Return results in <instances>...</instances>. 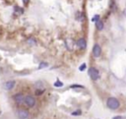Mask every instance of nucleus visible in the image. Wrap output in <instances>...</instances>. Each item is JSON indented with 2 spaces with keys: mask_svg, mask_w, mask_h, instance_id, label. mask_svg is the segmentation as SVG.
Returning a JSON list of instances; mask_svg holds the SVG:
<instances>
[{
  "mask_svg": "<svg viewBox=\"0 0 126 119\" xmlns=\"http://www.w3.org/2000/svg\"><path fill=\"white\" fill-rule=\"evenodd\" d=\"M106 105H107L108 108L114 110V109H117L119 107L120 103H119V101H118L117 98H115V97H109L106 100Z\"/></svg>",
  "mask_w": 126,
  "mask_h": 119,
  "instance_id": "f257e3e1",
  "label": "nucleus"
},
{
  "mask_svg": "<svg viewBox=\"0 0 126 119\" xmlns=\"http://www.w3.org/2000/svg\"><path fill=\"white\" fill-rule=\"evenodd\" d=\"M89 75H90V77H91L94 81H97V80L100 78V73H99V71H98L96 68H94V67H91V68L89 69Z\"/></svg>",
  "mask_w": 126,
  "mask_h": 119,
  "instance_id": "f03ea898",
  "label": "nucleus"
},
{
  "mask_svg": "<svg viewBox=\"0 0 126 119\" xmlns=\"http://www.w3.org/2000/svg\"><path fill=\"white\" fill-rule=\"evenodd\" d=\"M25 102L29 107H34L36 105V98L32 95H28L25 97Z\"/></svg>",
  "mask_w": 126,
  "mask_h": 119,
  "instance_id": "7ed1b4c3",
  "label": "nucleus"
},
{
  "mask_svg": "<svg viewBox=\"0 0 126 119\" xmlns=\"http://www.w3.org/2000/svg\"><path fill=\"white\" fill-rule=\"evenodd\" d=\"M13 98H14V100L17 102V104H22V103L25 101V96H24V95L21 94V93L15 95L13 96Z\"/></svg>",
  "mask_w": 126,
  "mask_h": 119,
  "instance_id": "20e7f679",
  "label": "nucleus"
},
{
  "mask_svg": "<svg viewBox=\"0 0 126 119\" xmlns=\"http://www.w3.org/2000/svg\"><path fill=\"white\" fill-rule=\"evenodd\" d=\"M93 54H94V56L96 58H98V57L101 56V46L99 44H95L94 45V47H93Z\"/></svg>",
  "mask_w": 126,
  "mask_h": 119,
  "instance_id": "39448f33",
  "label": "nucleus"
},
{
  "mask_svg": "<svg viewBox=\"0 0 126 119\" xmlns=\"http://www.w3.org/2000/svg\"><path fill=\"white\" fill-rule=\"evenodd\" d=\"M18 117L20 119H27L29 117V111L26 109H21L18 111Z\"/></svg>",
  "mask_w": 126,
  "mask_h": 119,
  "instance_id": "423d86ee",
  "label": "nucleus"
},
{
  "mask_svg": "<svg viewBox=\"0 0 126 119\" xmlns=\"http://www.w3.org/2000/svg\"><path fill=\"white\" fill-rule=\"evenodd\" d=\"M15 85H16L15 81H8V82H6L4 84V89L7 90V91H10V90H12L15 87Z\"/></svg>",
  "mask_w": 126,
  "mask_h": 119,
  "instance_id": "0eeeda50",
  "label": "nucleus"
},
{
  "mask_svg": "<svg viewBox=\"0 0 126 119\" xmlns=\"http://www.w3.org/2000/svg\"><path fill=\"white\" fill-rule=\"evenodd\" d=\"M77 44L78 46L81 48V49H85L87 47V42H86V39L85 38H80L78 41H77Z\"/></svg>",
  "mask_w": 126,
  "mask_h": 119,
  "instance_id": "6e6552de",
  "label": "nucleus"
},
{
  "mask_svg": "<svg viewBox=\"0 0 126 119\" xmlns=\"http://www.w3.org/2000/svg\"><path fill=\"white\" fill-rule=\"evenodd\" d=\"M96 27H97V29L99 31H102V29H103V23L99 20V21L96 22Z\"/></svg>",
  "mask_w": 126,
  "mask_h": 119,
  "instance_id": "1a4fd4ad",
  "label": "nucleus"
},
{
  "mask_svg": "<svg viewBox=\"0 0 126 119\" xmlns=\"http://www.w3.org/2000/svg\"><path fill=\"white\" fill-rule=\"evenodd\" d=\"M47 66H48V64H47L46 62H41V63L38 65V69H42V68L47 67Z\"/></svg>",
  "mask_w": 126,
  "mask_h": 119,
  "instance_id": "9d476101",
  "label": "nucleus"
},
{
  "mask_svg": "<svg viewBox=\"0 0 126 119\" xmlns=\"http://www.w3.org/2000/svg\"><path fill=\"white\" fill-rule=\"evenodd\" d=\"M63 86V83H61L60 81H56L55 83H54V87H56V88H60V87H62Z\"/></svg>",
  "mask_w": 126,
  "mask_h": 119,
  "instance_id": "9b49d317",
  "label": "nucleus"
},
{
  "mask_svg": "<svg viewBox=\"0 0 126 119\" xmlns=\"http://www.w3.org/2000/svg\"><path fill=\"white\" fill-rule=\"evenodd\" d=\"M71 89H75V88H80V89H84V86H81V85H73L70 87Z\"/></svg>",
  "mask_w": 126,
  "mask_h": 119,
  "instance_id": "f8f14e48",
  "label": "nucleus"
},
{
  "mask_svg": "<svg viewBox=\"0 0 126 119\" xmlns=\"http://www.w3.org/2000/svg\"><path fill=\"white\" fill-rule=\"evenodd\" d=\"M43 92H44V90H43V89H42V90H40V91L37 90V91H36V95H41Z\"/></svg>",
  "mask_w": 126,
  "mask_h": 119,
  "instance_id": "ddd939ff",
  "label": "nucleus"
},
{
  "mask_svg": "<svg viewBox=\"0 0 126 119\" xmlns=\"http://www.w3.org/2000/svg\"><path fill=\"white\" fill-rule=\"evenodd\" d=\"M99 20H100V16H99V15H96V16L92 19L93 22H97V21H99Z\"/></svg>",
  "mask_w": 126,
  "mask_h": 119,
  "instance_id": "4468645a",
  "label": "nucleus"
},
{
  "mask_svg": "<svg viewBox=\"0 0 126 119\" xmlns=\"http://www.w3.org/2000/svg\"><path fill=\"white\" fill-rule=\"evenodd\" d=\"M85 69H86V64L84 63V64H82V65L80 66V68H79V70H80V71H84Z\"/></svg>",
  "mask_w": 126,
  "mask_h": 119,
  "instance_id": "2eb2a0df",
  "label": "nucleus"
},
{
  "mask_svg": "<svg viewBox=\"0 0 126 119\" xmlns=\"http://www.w3.org/2000/svg\"><path fill=\"white\" fill-rule=\"evenodd\" d=\"M79 114H81V111L80 110L75 111V112H72V115H79Z\"/></svg>",
  "mask_w": 126,
  "mask_h": 119,
  "instance_id": "dca6fc26",
  "label": "nucleus"
},
{
  "mask_svg": "<svg viewBox=\"0 0 126 119\" xmlns=\"http://www.w3.org/2000/svg\"><path fill=\"white\" fill-rule=\"evenodd\" d=\"M29 1H30V0H23V3H24L25 5H27V4L29 3Z\"/></svg>",
  "mask_w": 126,
  "mask_h": 119,
  "instance_id": "f3484780",
  "label": "nucleus"
},
{
  "mask_svg": "<svg viewBox=\"0 0 126 119\" xmlns=\"http://www.w3.org/2000/svg\"><path fill=\"white\" fill-rule=\"evenodd\" d=\"M113 119H122V117L121 116H115Z\"/></svg>",
  "mask_w": 126,
  "mask_h": 119,
  "instance_id": "a211bd4d",
  "label": "nucleus"
}]
</instances>
